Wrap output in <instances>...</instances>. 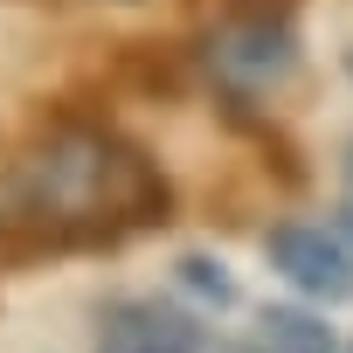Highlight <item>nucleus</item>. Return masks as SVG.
Wrapping results in <instances>:
<instances>
[{
    "label": "nucleus",
    "mask_w": 353,
    "mask_h": 353,
    "mask_svg": "<svg viewBox=\"0 0 353 353\" xmlns=\"http://www.w3.org/2000/svg\"><path fill=\"white\" fill-rule=\"evenodd\" d=\"M346 353H353V346H346Z\"/></svg>",
    "instance_id": "nucleus-8"
},
{
    "label": "nucleus",
    "mask_w": 353,
    "mask_h": 353,
    "mask_svg": "<svg viewBox=\"0 0 353 353\" xmlns=\"http://www.w3.org/2000/svg\"><path fill=\"white\" fill-rule=\"evenodd\" d=\"M181 277L201 291V298H215V305H229V277H222V263H208V256H181Z\"/></svg>",
    "instance_id": "nucleus-6"
},
{
    "label": "nucleus",
    "mask_w": 353,
    "mask_h": 353,
    "mask_svg": "<svg viewBox=\"0 0 353 353\" xmlns=\"http://www.w3.org/2000/svg\"><path fill=\"white\" fill-rule=\"evenodd\" d=\"M208 63H215L222 83L263 90V83H277V77L291 70V35L270 28V14H250V21H236V28H222V35L208 42Z\"/></svg>",
    "instance_id": "nucleus-3"
},
{
    "label": "nucleus",
    "mask_w": 353,
    "mask_h": 353,
    "mask_svg": "<svg viewBox=\"0 0 353 353\" xmlns=\"http://www.w3.org/2000/svg\"><path fill=\"white\" fill-rule=\"evenodd\" d=\"M263 346L270 353H339L332 332L319 319H305V312H263Z\"/></svg>",
    "instance_id": "nucleus-5"
},
{
    "label": "nucleus",
    "mask_w": 353,
    "mask_h": 353,
    "mask_svg": "<svg viewBox=\"0 0 353 353\" xmlns=\"http://www.w3.org/2000/svg\"><path fill=\"white\" fill-rule=\"evenodd\" d=\"M152 215H166V181L118 132L56 118L28 139H0V236L70 243Z\"/></svg>",
    "instance_id": "nucleus-1"
},
{
    "label": "nucleus",
    "mask_w": 353,
    "mask_h": 353,
    "mask_svg": "<svg viewBox=\"0 0 353 353\" xmlns=\"http://www.w3.org/2000/svg\"><path fill=\"white\" fill-rule=\"evenodd\" d=\"M250 8H263V0H250Z\"/></svg>",
    "instance_id": "nucleus-7"
},
{
    "label": "nucleus",
    "mask_w": 353,
    "mask_h": 353,
    "mask_svg": "<svg viewBox=\"0 0 353 353\" xmlns=\"http://www.w3.org/2000/svg\"><path fill=\"white\" fill-rule=\"evenodd\" d=\"M97 353H201V332L188 319L159 312V305H118L104 319V346Z\"/></svg>",
    "instance_id": "nucleus-4"
},
{
    "label": "nucleus",
    "mask_w": 353,
    "mask_h": 353,
    "mask_svg": "<svg viewBox=\"0 0 353 353\" xmlns=\"http://www.w3.org/2000/svg\"><path fill=\"white\" fill-rule=\"evenodd\" d=\"M270 263L319 305H346L353 298V250L332 243L325 229H270Z\"/></svg>",
    "instance_id": "nucleus-2"
}]
</instances>
